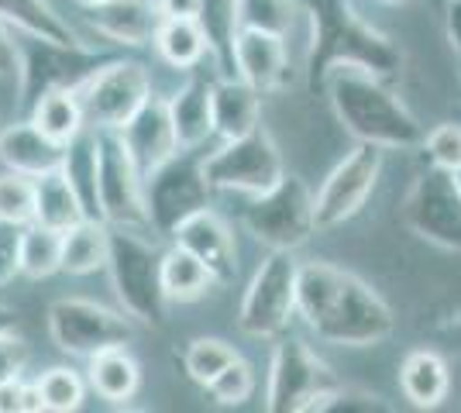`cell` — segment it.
Segmentation results:
<instances>
[{
	"label": "cell",
	"instance_id": "1",
	"mask_svg": "<svg viewBox=\"0 0 461 413\" xmlns=\"http://www.w3.org/2000/svg\"><path fill=\"white\" fill-rule=\"evenodd\" d=\"M296 317L310 335L341 348H372L396 331V317L383 296L330 262H300Z\"/></svg>",
	"mask_w": 461,
	"mask_h": 413
},
{
	"label": "cell",
	"instance_id": "17",
	"mask_svg": "<svg viewBox=\"0 0 461 413\" xmlns=\"http://www.w3.org/2000/svg\"><path fill=\"white\" fill-rule=\"evenodd\" d=\"M121 138H124V145H128V152L138 162L145 179L183 152L173 124V111H169V97L149 100L135 118L121 128Z\"/></svg>",
	"mask_w": 461,
	"mask_h": 413
},
{
	"label": "cell",
	"instance_id": "43",
	"mask_svg": "<svg viewBox=\"0 0 461 413\" xmlns=\"http://www.w3.org/2000/svg\"><path fill=\"white\" fill-rule=\"evenodd\" d=\"M0 413H28V379H7L0 382Z\"/></svg>",
	"mask_w": 461,
	"mask_h": 413
},
{
	"label": "cell",
	"instance_id": "26",
	"mask_svg": "<svg viewBox=\"0 0 461 413\" xmlns=\"http://www.w3.org/2000/svg\"><path fill=\"white\" fill-rule=\"evenodd\" d=\"M111 262V224L104 217H83L69 231H62V273L94 275L107 273Z\"/></svg>",
	"mask_w": 461,
	"mask_h": 413
},
{
	"label": "cell",
	"instance_id": "45",
	"mask_svg": "<svg viewBox=\"0 0 461 413\" xmlns=\"http://www.w3.org/2000/svg\"><path fill=\"white\" fill-rule=\"evenodd\" d=\"M162 18H200L203 0H158Z\"/></svg>",
	"mask_w": 461,
	"mask_h": 413
},
{
	"label": "cell",
	"instance_id": "21",
	"mask_svg": "<svg viewBox=\"0 0 461 413\" xmlns=\"http://www.w3.org/2000/svg\"><path fill=\"white\" fill-rule=\"evenodd\" d=\"M258 128H262V90H255L241 76L213 79V135L230 141Z\"/></svg>",
	"mask_w": 461,
	"mask_h": 413
},
{
	"label": "cell",
	"instance_id": "38",
	"mask_svg": "<svg viewBox=\"0 0 461 413\" xmlns=\"http://www.w3.org/2000/svg\"><path fill=\"white\" fill-rule=\"evenodd\" d=\"M423 152L430 158V166L455 173L461 166V124H438L423 138Z\"/></svg>",
	"mask_w": 461,
	"mask_h": 413
},
{
	"label": "cell",
	"instance_id": "15",
	"mask_svg": "<svg viewBox=\"0 0 461 413\" xmlns=\"http://www.w3.org/2000/svg\"><path fill=\"white\" fill-rule=\"evenodd\" d=\"M145 193H149V220H152L155 235H169L196 211L211 207L213 186L203 173V158H190L179 152L173 162H166L158 173L145 179Z\"/></svg>",
	"mask_w": 461,
	"mask_h": 413
},
{
	"label": "cell",
	"instance_id": "13",
	"mask_svg": "<svg viewBox=\"0 0 461 413\" xmlns=\"http://www.w3.org/2000/svg\"><path fill=\"white\" fill-rule=\"evenodd\" d=\"M383 152L385 148H379V145L358 141L330 169V176L313 193L317 231H334L366 207V200L372 197V190L379 186V176H383Z\"/></svg>",
	"mask_w": 461,
	"mask_h": 413
},
{
	"label": "cell",
	"instance_id": "16",
	"mask_svg": "<svg viewBox=\"0 0 461 413\" xmlns=\"http://www.w3.org/2000/svg\"><path fill=\"white\" fill-rule=\"evenodd\" d=\"M79 18L94 28L100 39L114 41L121 49H145L155 41L162 24L158 0H86L77 4Z\"/></svg>",
	"mask_w": 461,
	"mask_h": 413
},
{
	"label": "cell",
	"instance_id": "22",
	"mask_svg": "<svg viewBox=\"0 0 461 413\" xmlns=\"http://www.w3.org/2000/svg\"><path fill=\"white\" fill-rule=\"evenodd\" d=\"M86 382L104 403L128 407L141 393V362L128 345H117L107 352L86 358Z\"/></svg>",
	"mask_w": 461,
	"mask_h": 413
},
{
	"label": "cell",
	"instance_id": "14",
	"mask_svg": "<svg viewBox=\"0 0 461 413\" xmlns=\"http://www.w3.org/2000/svg\"><path fill=\"white\" fill-rule=\"evenodd\" d=\"M400 214L406 228L423 241L447 252H461V193L447 169L430 166L427 173L413 179Z\"/></svg>",
	"mask_w": 461,
	"mask_h": 413
},
{
	"label": "cell",
	"instance_id": "27",
	"mask_svg": "<svg viewBox=\"0 0 461 413\" xmlns=\"http://www.w3.org/2000/svg\"><path fill=\"white\" fill-rule=\"evenodd\" d=\"M28 118L39 124L45 135L59 141V145H73L90 131L86 121V107H83V94L79 86H62V90H49L45 97H39L32 103Z\"/></svg>",
	"mask_w": 461,
	"mask_h": 413
},
{
	"label": "cell",
	"instance_id": "33",
	"mask_svg": "<svg viewBox=\"0 0 461 413\" xmlns=\"http://www.w3.org/2000/svg\"><path fill=\"white\" fill-rule=\"evenodd\" d=\"M234 358H241V352L230 341L213 335H200L183 348V369H186V375H190L200 390H207Z\"/></svg>",
	"mask_w": 461,
	"mask_h": 413
},
{
	"label": "cell",
	"instance_id": "29",
	"mask_svg": "<svg viewBox=\"0 0 461 413\" xmlns=\"http://www.w3.org/2000/svg\"><path fill=\"white\" fill-rule=\"evenodd\" d=\"M152 45L158 59L183 73L200 69V62L211 56V39H207L200 18H162Z\"/></svg>",
	"mask_w": 461,
	"mask_h": 413
},
{
	"label": "cell",
	"instance_id": "20",
	"mask_svg": "<svg viewBox=\"0 0 461 413\" xmlns=\"http://www.w3.org/2000/svg\"><path fill=\"white\" fill-rule=\"evenodd\" d=\"M234 76H241L262 94L279 90L289 76L286 39L258 28H241L234 41Z\"/></svg>",
	"mask_w": 461,
	"mask_h": 413
},
{
	"label": "cell",
	"instance_id": "31",
	"mask_svg": "<svg viewBox=\"0 0 461 413\" xmlns=\"http://www.w3.org/2000/svg\"><path fill=\"white\" fill-rule=\"evenodd\" d=\"M200 24L211 39V56L221 76H234V41L241 31V0H203Z\"/></svg>",
	"mask_w": 461,
	"mask_h": 413
},
{
	"label": "cell",
	"instance_id": "24",
	"mask_svg": "<svg viewBox=\"0 0 461 413\" xmlns=\"http://www.w3.org/2000/svg\"><path fill=\"white\" fill-rule=\"evenodd\" d=\"M169 111L183 152H196L207 138H213V83L190 76L169 97Z\"/></svg>",
	"mask_w": 461,
	"mask_h": 413
},
{
	"label": "cell",
	"instance_id": "39",
	"mask_svg": "<svg viewBox=\"0 0 461 413\" xmlns=\"http://www.w3.org/2000/svg\"><path fill=\"white\" fill-rule=\"evenodd\" d=\"M24 365H28V341H24V335H18L14 328L0 331V382L24 375Z\"/></svg>",
	"mask_w": 461,
	"mask_h": 413
},
{
	"label": "cell",
	"instance_id": "47",
	"mask_svg": "<svg viewBox=\"0 0 461 413\" xmlns=\"http://www.w3.org/2000/svg\"><path fill=\"white\" fill-rule=\"evenodd\" d=\"M451 176H455V186H458V193H461V166L455 169V173H451Z\"/></svg>",
	"mask_w": 461,
	"mask_h": 413
},
{
	"label": "cell",
	"instance_id": "2",
	"mask_svg": "<svg viewBox=\"0 0 461 413\" xmlns=\"http://www.w3.org/2000/svg\"><path fill=\"white\" fill-rule=\"evenodd\" d=\"M300 7L310 18V90H324L327 76L338 66H362L383 79L400 76L403 49L372 28L351 0H300Z\"/></svg>",
	"mask_w": 461,
	"mask_h": 413
},
{
	"label": "cell",
	"instance_id": "19",
	"mask_svg": "<svg viewBox=\"0 0 461 413\" xmlns=\"http://www.w3.org/2000/svg\"><path fill=\"white\" fill-rule=\"evenodd\" d=\"M66 158H69V148L52 141L32 118L11 121L0 128V166L7 173L41 179L62 169Z\"/></svg>",
	"mask_w": 461,
	"mask_h": 413
},
{
	"label": "cell",
	"instance_id": "5",
	"mask_svg": "<svg viewBox=\"0 0 461 413\" xmlns=\"http://www.w3.org/2000/svg\"><path fill=\"white\" fill-rule=\"evenodd\" d=\"M94 138V197L96 217H104L111 228H131V231H152L149 220V193L145 176L131 158L121 131H96Z\"/></svg>",
	"mask_w": 461,
	"mask_h": 413
},
{
	"label": "cell",
	"instance_id": "48",
	"mask_svg": "<svg viewBox=\"0 0 461 413\" xmlns=\"http://www.w3.org/2000/svg\"><path fill=\"white\" fill-rule=\"evenodd\" d=\"M69 4H86V0H69Z\"/></svg>",
	"mask_w": 461,
	"mask_h": 413
},
{
	"label": "cell",
	"instance_id": "44",
	"mask_svg": "<svg viewBox=\"0 0 461 413\" xmlns=\"http://www.w3.org/2000/svg\"><path fill=\"white\" fill-rule=\"evenodd\" d=\"M444 28H447V41H451V52H455L458 69H461V0H451V4H447Z\"/></svg>",
	"mask_w": 461,
	"mask_h": 413
},
{
	"label": "cell",
	"instance_id": "42",
	"mask_svg": "<svg viewBox=\"0 0 461 413\" xmlns=\"http://www.w3.org/2000/svg\"><path fill=\"white\" fill-rule=\"evenodd\" d=\"M341 410H358V413H379L385 410L383 400L375 393H366V390H351V386H341L338 396L330 400L327 413H341Z\"/></svg>",
	"mask_w": 461,
	"mask_h": 413
},
{
	"label": "cell",
	"instance_id": "6",
	"mask_svg": "<svg viewBox=\"0 0 461 413\" xmlns=\"http://www.w3.org/2000/svg\"><path fill=\"white\" fill-rule=\"evenodd\" d=\"M341 382L321 355L300 337H276L266 382L269 413H327Z\"/></svg>",
	"mask_w": 461,
	"mask_h": 413
},
{
	"label": "cell",
	"instance_id": "28",
	"mask_svg": "<svg viewBox=\"0 0 461 413\" xmlns=\"http://www.w3.org/2000/svg\"><path fill=\"white\" fill-rule=\"evenodd\" d=\"M0 18L14 24L21 35H35V39L56 41V45L90 49V41L83 39L49 0H0Z\"/></svg>",
	"mask_w": 461,
	"mask_h": 413
},
{
	"label": "cell",
	"instance_id": "8",
	"mask_svg": "<svg viewBox=\"0 0 461 413\" xmlns=\"http://www.w3.org/2000/svg\"><path fill=\"white\" fill-rule=\"evenodd\" d=\"M245 231L269 252H296L317 235L313 193L300 176H283L241 211Z\"/></svg>",
	"mask_w": 461,
	"mask_h": 413
},
{
	"label": "cell",
	"instance_id": "32",
	"mask_svg": "<svg viewBox=\"0 0 461 413\" xmlns=\"http://www.w3.org/2000/svg\"><path fill=\"white\" fill-rule=\"evenodd\" d=\"M62 273V231H52L39 220L21 228V275L28 279H52Z\"/></svg>",
	"mask_w": 461,
	"mask_h": 413
},
{
	"label": "cell",
	"instance_id": "36",
	"mask_svg": "<svg viewBox=\"0 0 461 413\" xmlns=\"http://www.w3.org/2000/svg\"><path fill=\"white\" fill-rule=\"evenodd\" d=\"M35 220V179L21 173L0 176V224L24 228Z\"/></svg>",
	"mask_w": 461,
	"mask_h": 413
},
{
	"label": "cell",
	"instance_id": "30",
	"mask_svg": "<svg viewBox=\"0 0 461 413\" xmlns=\"http://www.w3.org/2000/svg\"><path fill=\"white\" fill-rule=\"evenodd\" d=\"M213 286H217L213 273L193 252H186L183 245L173 241V248L162 252V290H166L169 303H179V307L196 303V300H203L211 293Z\"/></svg>",
	"mask_w": 461,
	"mask_h": 413
},
{
	"label": "cell",
	"instance_id": "46",
	"mask_svg": "<svg viewBox=\"0 0 461 413\" xmlns=\"http://www.w3.org/2000/svg\"><path fill=\"white\" fill-rule=\"evenodd\" d=\"M14 328V310L7 303H0V331H11Z\"/></svg>",
	"mask_w": 461,
	"mask_h": 413
},
{
	"label": "cell",
	"instance_id": "12",
	"mask_svg": "<svg viewBox=\"0 0 461 413\" xmlns=\"http://www.w3.org/2000/svg\"><path fill=\"white\" fill-rule=\"evenodd\" d=\"M86 121L96 131H121L155 97L152 73L138 59H104L94 76L79 86Z\"/></svg>",
	"mask_w": 461,
	"mask_h": 413
},
{
	"label": "cell",
	"instance_id": "9",
	"mask_svg": "<svg viewBox=\"0 0 461 413\" xmlns=\"http://www.w3.org/2000/svg\"><path fill=\"white\" fill-rule=\"evenodd\" d=\"M45 317H49L52 345L62 355L83 358V362L117 345H131L138 324L131 314L86 300V296H62L49 307Z\"/></svg>",
	"mask_w": 461,
	"mask_h": 413
},
{
	"label": "cell",
	"instance_id": "18",
	"mask_svg": "<svg viewBox=\"0 0 461 413\" xmlns=\"http://www.w3.org/2000/svg\"><path fill=\"white\" fill-rule=\"evenodd\" d=\"M173 241L183 245L186 252L200 258L207 269L213 273L217 286H224L238 273V245H234V231L224 217L217 214L213 207H203L193 217H186L179 228L173 231Z\"/></svg>",
	"mask_w": 461,
	"mask_h": 413
},
{
	"label": "cell",
	"instance_id": "23",
	"mask_svg": "<svg viewBox=\"0 0 461 413\" xmlns=\"http://www.w3.org/2000/svg\"><path fill=\"white\" fill-rule=\"evenodd\" d=\"M400 393L417 410H438L451 393L447 362L430 348H417L400 362Z\"/></svg>",
	"mask_w": 461,
	"mask_h": 413
},
{
	"label": "cell",
	"instance_id": "10",
	"mask_svg": "<svg viewBox=\"0 0 461 413\" xmlns=\"http://www.w3.org/2000/svg\"><path fill=\"white\" fill-rule=\"evenodd\" d=\"M203 173H207V183L213 190L245 193V197H258L286 176L283 152L266 128L221 141V148H213L211 156L203 158Z\"/></svg>",
	"mask_w": 461,
	"mask_h": 413
},
{
	"label": "cell",
	"instance_id": "41",
	"mask_svg": "<svg viewBox=\"0 0 461 413\" xmlns=\"http://www.w3.org/2000/svg\"><path fill=\"white\" fill-rule=\"evenodd\" d=\"M18 69H21L18 28L0 18V79H18Z\"/></svg>",
	"mask_w": 461,
	"mask_h": 413
},
{
	"label": "cell",
	"instance_id": "25",
	"mask_svg": "<svg viewBox=\"0 0 461 413\" xmlns=\"http://www.w3.org/2000/svg\"><path fill=\"white\" fill-rule=\"evenodd\" d=\"M83 217H90V203L79 193L73 176L66 173V166L35 179V220L52 228V231H69Z\"/></svg>",
	"mask_w": 461,
	"mask_h": 413
},
{
	"label": "cell",
	"instance_id": "7",
	"mask_svg": "<svg viewBox=\"0 0 461 413\" xmlns=\"http://www.w3.org/2000/svg\"><path fill=\"white\" fill-rule=\"evenodd\" d=\"M296 290H300V262L293 258V252H269L241 296L238 307L241 335L255 341H276L286 335L296 317Z\"/></svg>",
	"mask_w": 461,
	"mask_h": 413
},
{
	"label": "cell",
	"instance_id": "4",
	"mask_svg": "<svg viewBox=\"0 0 461 413\" xmlns=\"http://www.w3.org/2000/svg\"><path fill=\"white\" fill-rule=\"evenodd\" d=\"M107 275L124 314L145 328H162L169 300L162 290V248L145 231L111 228V262Z\"/></svg>",
	"mask_w": 461,
	"mask_h": 413
},
{
	"label": "cell",
	"instance_id": "3",
	"mask_svg": "<svg viewBox=\"0 0 461 413\" xmlns=\"http://www.w3.org/2000/svg\"><path fill=\"white\" fill-rule=\"evenodd\" d=\"M334 118L345 124L355 141H368L379 148H423V124L413 111L396 97L383 76L362 66H338L324 83Z\"/></svg>",
	"mask_w": 461,
	"mask_h": 413
},
{
	"label": "cell",
	"instance_id": "35",
	"mask_svg": "<svg viewBox=\"0 0 461 413\" xmlns=\"http://www.w3.org/2000/svg\"><path fill=\"white\" fill-rule=\"evenodd\" d=\"M300 11V0H241V28H258L286 39Z\"/></svg>",
	"mask_w": 461,
	"mask_h": 413
},
{
	"label": "cell",
	"instance_id": "37",
	"mask_svg": "<svg viewBox=\"0 0 461 413\" xmlns=\"http://www.w3.org/2000/svg\"><path fill=\"white\" fill-rule=\"evenodd\" d=\"M251 393H255V369L245 358H234L228 369L207 386V396L217 407H241L251 400Z\"/></svg>",
	"mask_w": 461,
	"mask_h": 413
},
{
	"label": "cell",
	"instance_id": "40",
	"mask_svg": "<svg viewBox=\"0 0 461 413\" xmlns=\"http://www.w3.org/2000/svg\"><path fill=\"white\" fill-rule=\"evenodd\" d=\"M21 275V228L0 224V290Z\"/></svg>",
	"mask_w": 461,
	"mask_h": 413
},
{
	"label": "cell",
	"instance_id": "34",
	"mask_svg": "<svg viewBox=\"0 0 461 413\" xmlns=\"http://www.w3.org/2000/svg\"><path fill=\"white\" fill-rule=\"evenodd\" d=\"M41 390V400H45V413H73L83 407L86 400V373H79L73 365H52L35 379Z\"/></svg>",
	"mask_w": 461,
	"mask_h": 413
},
{
	"label": "cell",
	"instance_id": "11",
	"mask_svg": "<svg viewBox=\"0 0 461 413\" xmlns=\"http://www.w3.org/2000/svg\"><path fill=\"white\" fill-rule=\"evenodd\" d=\"M21 69H18V107L32 111V103L45 97L49 90L62 86H83L86 79L100 69V62L107 59L104 52L79 49V45H56V41L35 39V35H21Z\"/></svg>",
	"mask_w": 461,
	"mask_h": 413
}]
</instances>
